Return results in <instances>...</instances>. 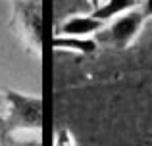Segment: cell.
Listing matches in <instances>:
<instances>
[{"mask_svg":"<svg viewBox=\"0 0 152 146\" xmlns=\"http://www.w3.org/2000/svg\"><path fill=\"white\" fill-rule=\"evenodd\" d=\"M137 4H139L137 0H102V4L98 8H94V10L91 12V15H94L96 19L108 23V21H112V19H115L118 15L137 8Z\"/></svg>","mask_w":152,"mask_h":146,"instance_id":"6","label":"cell"},{"mask_svg":"<svg viewBox=\"0 0 152 146\" xmlns=\"http://www.w3.org/2000/svg\"><path fill=\"white\" fill-rule=\"evenodd\" d=\"M146 19L148 17L141 8H133V10L118 15L115 19H112L110 25H104L98 31V41L104 42L106 46H112V48L125 50L139 37Z\"/></svg>","mask_w":152,"mask_h":146,"instance_id":"3","label":"cell"},{"mask_svg":"<svg viewBox=\"0 0 152 146\" xmlns=\"http://www.w3.org/2000/svg\"><path fill=\"white\" fill-rule=\"evenodd\" d=\"M54 50H66L75 54H94L98 48V42L89 37H77V35H56L52 38Z\"/></svg>","mask_w":152,"mask_h":146,"instance_id":"5","label":"cell"},{"mask_svg":"<svg viewBox=\"0 0 152 146\" xmlns=\"http://www.w3.org/2000/svg\"><path fill=\"white\" fill-rule=\"evenodd\" d=\"M12 27L31 52L42 50V0H14Z\"/></svg>","mask_w":152,"mask_h":146,"instance_id":"2","label":"cell"},{"mask_svg":"<svg viewBox=\"0 0 152 146\" xmlns=\"http://www.w3.org/2000/svg\"><path fill=\"white\" fill-rule=\"evenodd\" d=\"M141 10L145 12V15L146 17H152V0H145V2H142V6H141Z\"/></svg>","mask_w":152,"mask_h":146,"instance_id":"8","label":"cell"},{"mask_svg":"<svg viewBox=\"0 0 152 146\" xmlns=\"http://www.w3.org/2000/svg\"><path fill=\"white\" fill-rule=\"evenodd\" d=\"M89 4L93 6V10H94V8H98V6L102 4V0H89Z\"/></svg>","mask_w":152,"mask_h":146,"instance_id":"9","label":"cell"},{"mask_svg":"<svg viewBox=\"0 0 152 146\" xmlns=\"http://www.w3.org/2000/svg\"><path fill=\"white\" fill-rule=\"evenodd\" d=\"M56 144H58V146H62V144H71V146H75V139L69 135V131H67V129H60L58 135H56Z\"/></svg>","mask_w":152,"mask_h":146,"instance_id":"7","label":"cell"},{"mask_svg":"<svg viewBox=\"0 0 152 146\" xmlns=\"http://www.w3.org/2000/svg\"><path fill=\"white\" fill-rule=\"evenodd\" d=\"M106 25L104 21L96 19L94 15H71L62 23L58 29V35H77V37H89L93 33H98Z\"/></svg>","mask_w":152,"mask_h":146,"instance_id":"4","label":"cell"},{"mask_svg":"<svg viewBox=\"0 0 152 146\" xmlns=\"http://www.w3.org/2000/svg\"><path fill=\"white\" fill-rule=\"evenodd\" d=\"M4 104H6V113L0 119V135L2 137H10L15 131H41V96H27L18 90H6Z\"/></svg>","mask_w":152,"mask_h":146,"instance_id":"1","label":"cell"}]
</instances>
